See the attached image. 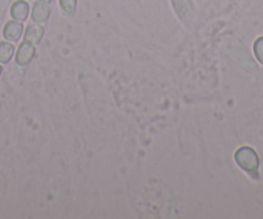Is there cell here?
<instances>
[{
    "label": "cell",
    "instance_id": "6da1fadb",
    "mask_svg": "<svg viewBox=\"0 0 263 219\" xmlns=\"http://www.w3.org/2000/svg\"><path fill=\"white\" fill-rule=\"evenodd\" d=\"M235 161L242 170L248 173H255L258 170L259 160L254 150L250 147H241L235 153Z\"/></svg>",
    "mask_w": 263,
    "mask_h": 219
},
{
    "label": "cell",
    "instance_id": "7a4b0ae2",
    "mask_svg": "<svg viewBox=\"0 0 263 219\" xmlns=\"http://www.w3.org/2000/svg\"><path fill=\"white\" fill-rule=\"evenodd\" d=\"M35 52H36V49H35L34 44L26 42V40L24 43H21L16 54L17 65H20V66H27L35 57Z\"/></svg>",
    "mask_w": 263,
    "mask_h": 219
},
{
    "label": "cell",
    "instance_id": "3957f363",
    "mask_svg": "<svg viewBox=\"0 0 263 219\" xmlns=\"http://www.w3.org/2000/svg\"><path fill=\"white\" fill-rule=\"evenodd\" d=\"M22 32H24V25L20 21H9L8 24L4 26L3 30V36L4 39L8 40V42H18L22 36Z\"/></svg>",
    "mask_w": 263,
    "mask_h": 219
},
{
    "label": "cell",
    "instance_id": "277c9868",
    "mask_svg": "<svg viewBox=\"0 0 263 219\" xmlns=\"http://www.w3.org/2000/svg\"><path fill=\"white\" fill-rule=\"evenodd\" d=\"M50 16V8L49 3H45L43 0H37L36 3L32 7L31 12V18L32 21L36 22V24H43V22H47L48 18Z\"/></svg>",
    "mask_w": 263,
    "mask_h": 219
},
{
    "label": "cell",
    "instance_id": "5b68a950",
    "mask_svg": "<svg viewBox=\"0 0 263 219\" xmlns=\"http://www.w3.org/2000/svg\"><path fill=\"white\" fill-rule=\"evenodd\" d=\"M29 13H30V7L25 0H18V2H16V3L12 6L11 16L13 17V19H16V21H20V22L26 21L27 17H29Z\"/></svg>",
    "mask_w": 263,
    "mask_h": 219
},
{
    "label": "cell",
    "instance_id": "8992f818",
    "mask_svg": "<svg viewBox=\"0 0 263 219\" xmlns=\"http://www.w3.org/2000/svg\"><path fill=\"white\" fill-rule=\"evenodd\" d=\"M43 36H44V27L40 25H30L25 32V40L34 45L39 44Z\"/></svg>",
    "mask_w": 263,
    "mask_h": 219
},
{
    "label": "cell",
    "instance_id": "52a82bcc",
    "mask_svg": "<svg viewBox=\"0 0 263 219\" xmlns=\"http://www.w3.org/2000/svg\"><path fill=\"white\" fill-rule=\"evenodd\" d=\"M14 54V47L8 42L0 43V64H8Z\"/></svg>",
    "mask_w": 263,
    "mask_h": 219
},
{
    "label": "cell",
    "instance_id": "ba28073f",
    "mask_svg": "<svg viewBox=\"0 0 263 219\" xmlns=\"http://www.w3.org/2000/svg\"><path fill=\"white\" fill-rule=\"evenodd\" d=\"M78 0H60V6L67 16H72L77 11Z\"/></svg>",
    "mask_w": 263,
    "mask_h": 219
},
{
    "label": "cell",
    "instance_id": "9c48e42d",
    "mask_svg": "<svg viewBox=\"0 0 263 219\" xmlns=\"http://www.w3.org/2000/svg\"><path fill=\"white\" fill-rule=\"evenodd\" d=\"M254 53L258 61L263 65V36L254 43Z\"/></svg>",
    "mask_w": 263,
    "mask_h": 219
},
{
    "label": "cell",
    "instance_id": "30bf717a",
    "mask_svg": "<svg viewBox=\"0 0 263 219\" xmlns=\"http://www.w3.org/2000/svg\"><path fill=\"white\" fill-rule=\"evenodd\" d=\"M43 2H45V3H52V2H54V0H43Z\"/></svg>",
    "mask_w": 263,
    "mask_h": 219
},
{
    "label": "cell",
    "instance_id": "8fae6325",
    "mask_svg": "<svg viewBox=\"0 0 263 219\" xmlns=\"http://www.w3.org/2000/svg\"><path fill=\"white\" fill-rule=\"evenodd\" d=\"M2 72H3V67L0 66V75H2Z\"/></svg>",
    "mask_w": 263,
    "mask_h": 219
}]
</instances>
